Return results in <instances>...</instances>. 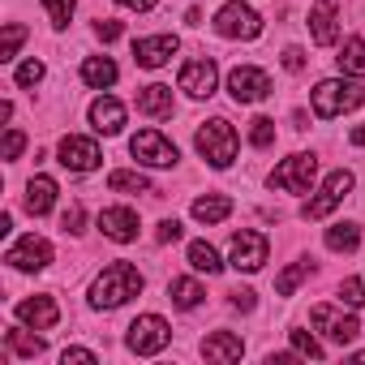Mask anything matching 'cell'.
Here are the masks:
<instances>
[{
	"instance_id": "277c9868",
	"label": "cell",
	"mask_w": 365,
	"mask_h": 365,
	"mask_svg": "<svg viewBox=\"0 0 365 365\" xmlns=\"http://www.w3.org/2000/svg\"><path fill=\"white\" fill-rule=\"evenodd\" d=\"M314 176H318V159L314 155H288L267 176V185L271 190H284V194H309L314 190Z\"/></svg>"
},
{
	"instance_id": "f35d334b",
	"label": "cell",
	"mask_w": 365,
	"mask_h": 365,
	"mask_svg": "<svg viewBox=\"0 0 365 365\" xmlns=\"http://www.w3.org/2000/svg\"><path fill=\"white\" fill-rule=\"evenodd\" d=\"M61 224H65V232H82V224H86V211H82V207L73 202V207H69V211L61 215Z\"/></svg>"
},
{
	"instance_id": "8d00e7d4",
	"label": "cell",
	"mask_w": 365,
	"mask_h": 365,
	"mask_svg": "<svg viewBox=\"0 0 365 365\" xmlns=\"http://www.w3.org/2000/svg\"><path fill=\"white\" fill-rule=\"evenodd\" d=\"M43 73H48V69H43V61H26V65H18V73H14V78H18V86H39V82H43Z\"/></svg>"
},
{
	"instance_id": "603a6c76",
	"label": "cell",
	"mask_w": 365,
	"mask_h": 365,
	"mask_svg": "<svg viewBox=\"0 0 365 365\" xmlns=\"http://www.w3.org/2000/svg\"><path fill=\"white\" fill-rule=\"evenodd\" d=\"M116 61H108V56H91V61H82V82L86 86H95V91H108V86H116Z\"/></svg>"
},
{
	"instance_id": "60d3db41",
	"label": "cell",
	"mask_w": 365,
	"mask_h": 365,
	"mask_svg": "<svg viewBox=\"0 0 365 365\" xmlns=\"http://www.w3.org/2000/svg\"><path fill=\"white\" fill-rule=\"evenodd\" d=\"M180 232H185V228H180V224H176V220H163V224H159V232H155V237H159V245H172V241H180Z\"/></svg>"
},
{
	"instance_id": "6da1fadb",
	"label": "cell",
	"mask_w": 365,
	"mask_h": 365,
	"mask_svg": "<svg viewBox=\"0 0 365 365\" xmlns=\"http://www.w3.org/2000/svg\"><path fill=\"white\" fill-rule=\"evenodd\" d=\"M142 271L133 267V262H112V267H103L99 275H95V284H91V305L95 309H120L125 301H133L138 292H142Z\"/></svg>"
},
{
	"instance_id": "d6a6232c",
	"label": "cell",
	"mask_w": 365,
	"mask_h": 365,
	"mask_svg": "<svg viewBox=\"0 0 365 365\" xmlns=\"http://www.w3.org/2000/svg\"><path fill=\"white\" fill-rule=\"evenodd\" d=\"M22 43H26V26H18V22H9V26H5V43H0V61H14Z\"/></svg>"
},
{
	"instance_id": "c3c4849f",
	"label": "cell",
	"mask_w": 365,
	"mask_h": 365,
	"mask_svg": "<svg viewBox=\"0 0 365 365\" xmlns=\"http://www.w3.org/2000/svg\"><path fill=\"white\" fill-rule=\"evenodd\" d=\"M356 361H365V352H356Z\"/></svg>"
},
{
	"instance_id": "2e32d148",
	"label": "cell",
	"mask_w": 365,
	"mask_h": 365,
	"mask_svg": "<svg viewBox=\"0 0 365 365\" xmlns=\"http://www.w3.org/2000/svg\"><path fill=\"white\" fill-rule=\"evenodd\" d=\"M99 232L116 245H129V241H138V215L129 207H108V211H99Z\"/></svg>"
},
{
	"instance_id": "836d02e7",
	"label": "cell",
	"mask_w": 365,
	"mask_h": 365,
	"mask_svg": "<svg viewBox=\"0 0 365 365\" xmlns=\"http://www.w3.org/2000/svg\"><path fill=\"white\" fill-rule=\"evenodd\" d=\"M73 5H78V0H43V9H48V18H52V26H56V31H65V26H69Z\"/></svg>"
},
{
	"instance_id": "bcb514c9",
	"label": "cell",
	"mask_w": 365,
	"mask_h": 365,
	"mask_svg": "<svg viewBox=\"0 0 365 365\" xmlns=\"http://www.w3.org/2000/svg\"><path fill=\"white\" fill-rule=\"evenodd\" d=\"M352 146H365V125H356V129H352Z\"/></svg>"
},
{
	"instance_id": "ac0fdd59",
	"label": "cell",
	"mask_w": 365,
	"mask_h": 365,
	"mask_svg": "<svg viewBox=\"0 0 365 365\" xmlns=\"http://www.w3.org/2000/svg\"><path fill=\"white\" fill-rule=\"evenodd\" d=\"M56 318H61V309H56L52 297H26V301H18V322H26L35 331L56 327Z\"/></svg>"
},
{
	"instance_id": "4dcf8cb0",
	"label": "cell",
	"mask_w": 365,
	"mask_h": 365,
	"mask_svg": "<svg viewBox=\"0 0 365 365\" xmlns=\"http://www.w3.org/2000/svg\"><path fill=\"white\" fill-rule=\"evenodd\" d=\"M5 344H9L18 356H39V352H43V335H31V331H9Z\"/></svg>"
},
{
	"instance_id": "8fae6325",
	"label": "cell",
	"mask_w": 365,
	"mask_h": 365,
	"mask_svg": "<svg viewBox=\"0 0 365 365\" xmlns=\"http://www.w3.org/2000/svg\"><path fill=\"white\" fill-rule=\"evenodd\" d=\"M267 254H271L267 237H262V232H250V228H245V232H237V237H232V254H228V267H237V271L254 275V271H262Z\"/></svg>"
},
{
	"instance_id": "44dd1931",
	"label": "cell",
	"mask_w": 365,
	"mask_h": 365,
	"mask_svg": "<svg viewBox=\"0 0 365 365\" xmlns=\"http://www.w3.org/2000/svg\"><path fill=\"white\" fill-rule=\"evenodd\" d=\"M309 35H314L318 48H331V43L339 39V18H335L331 5H318V9L309 14Z\"/></svg>"
},
{
	"instance_id": "1f68e13d",
	"label": "cell",
	"mask_w": 365,
	"mask_h": 365,
	"mask_svg": "<svg viewBox=\"0 0 365 365\" xmlns=\"http://www.w3.org/2000/svg\"><path fill=\"white\" fill-rule=\"evenodd\" d=\"M271 142H275V120H271V116H258V120H250V146L267 150Z\"/></svg>"
},
{
	"instance_id": "d4e9b609",
	"label": "cell",
	"mask_w": 365,
	"mask_h": 365,
	"mask_svg": "<svg viewBox=\"0 0 365 365\" xmlns=\"http://www.w3.org/2000/svg\"><path fill=\"white\" fill-rule=\"evenodd\" d=\"M108 190H112V194H155L150 180H146L138 168H116V172L108 176Z\"/></svg>"
},
{
	"instance_id": "d590c367",
	"label": "cell",
	"mask_w": 365,
	"mask_h": 365,
	"mask_svg": "<svg viewBox=\"0 0 365 365\" xmlns=\"http://www.w3.org/2000/svg\"><path fill=\"white\" fill-rule=\"evenodd\" d=\"M339 305H348V309L365 305V284H361V279H344V284H339Z\"/></svg>"
},
{
	"instance_id": "ab89813d",
	"label": "cell",
	"mask_w": 365,
	"mask_h": 365,
	"mask_svg": "<svg viewBox=\"0 0 365 365\" xmlns=\"http://www.w3.org/2000/svg\"><path fill=\"white\" fill-rule=\"evenodd\" d=\"M61 361H65V365H69V361H73V365H95L99 356H95L91 348H65V352H61Z\"/></svg>"
},
{
	"instance_id": "e0dca14e",
	"label": "cell",
	"mask_w": 365,
	"mask_h": 365,
	"mask_svg": "<svg viewBox=\"0 0 365 365\" xmlns=\"http://www.w3.org/2000/svg\"><path fill=\"white\" fill-rule=\"evenodd\" d=\"M91 125H95L103 138L120 133V129H125V103L112 99V95H99V99L91 103Z\"/></svg>"
},
{
	"instance_id": "f1b7e54d",
	"label": "cell",
	"mask_w": 365,
	"mask_h": 365,
	"mask_svg": "<svg viewBox=\"0 0 365 365\" xmlns=\"http://www.w3.org/2000/svg\"><path fill=\"white\" fill-rule=\"evenodd\" d=\"M356 245H361V228H356V224H331V228H327V250L352 254Z\"/></svg>"
},
{
	"instance_id": "f6af8a7d",
	"label": "cell",
	"mask_w": 365,
	"mask_h": 365,
	"mask_svg": "<svg viewBox=\"0 0 365 365\" xmlns=\"http://www.w3.org/2000/svg\"><path fill=\"white\" fill-rule=\"evenodd\" d=\"M116 5H125V9H133V14H150L155 0H116Z\"/></svg>"
},
{
	"instance_id": "7bdbcfd3",
	"label": "cell",
	"mask_w": 365,
	"mask_h": 365,
	"mask_svg": "<svg viewBox=\"0 0 365 365\" xmlns=\"http://www.w3.org/2000/svg\"><path fill=\"white\" fill-rule=\"evenodd\" d=\"M120 31H125V26H120V22H112V18H108V22H99V26H95V35H99V39H103V43H112V39H120Z\"/></svg>"
},
{
	"instance_id": "ffe728a7",
	"label": "cell",
	"mask_w": 365,
	"mask_h": 365,
	"mask_svg": "<svg viewBox=\"0 0 365 365\" xmlns=\"http://www.w3.org/2000/svg\"><path fill=\"white\" fill-rule=\"evenodd\" d=\"M56 207V180L52 176H31L26 180V211L31 215H48Z\"/></svg>"
},
{
	"instance_id": "4fadbf2b",
	"label": "cell",
	"mask_w": 365,
	"mask_h": 365,
	"mask_svg": "<svg viewBox=\"0 0 365 365\" xmlns=\"http://www.w3.org/2000/svg\"><path fill=\"white\" fill-rule=\"evenodd\" d=\"M5 262L14 267V271H43L48 262H52V245L43 241V237H22L18 245H9V254H5Z\"/></svg>"
},
{
	"instance_id": "3957f363",
	"label": "cell",
	"mask_w": 365,
	"mask_h": 365,
	"mask_svg": "<svg viewBox=\"0 0 365 365\" xmlns=\"http://www.w3.org/2000/svg\"><path fill=\"white\" fill-rule=\"evenodd\" d=\"M194 142H198V155H202L211 168H228V163L237 159V129H232L228 120H207Z\"/></svg>"
},
{
	"instance_id": "d6986e66",
	"label": "cell",
	"mask_w": 365,
	"mask_h": 365,
	"mask_svg": "<svg viewBox=\"0 0 365 365\" xmlns=\"http://www.w3.org/2000/svg\"><path fill=\"white\" fill-rule=\"evenodd\" d=\"M241 352H245V344H241V335H232V331H215V335H207L202 339V356L207 361H241Z\"/></svg>"
},
{
	"instance_id": "4316f807",
	"label": "cell",
	"mask_w": 365,
	"mask_h": 365,
	"mask_svg": "<svg viewBox=\"0 0 365 365\" xmlns=\"http://www.w3.org/2000/svg\"><path fill=\"white\" fill-rule=\"evenodd\" d=\"M202 297H207V292H202L198 279H172V284H168V301H172L176 309H198Z\"/></svg>"
},
{
	"instance_id": "8992f818",
	"label": "cell",
	"mask_w": 365,
	"mask_h": 365,
	"mask_svg": "<svg viewBox=\"0 0 365 365\" xmlns=\"http://www.w3.org/2000/svg\"><path fill=\"white\" fill-rule=\"evenodd\" d=\"M215 31L224 39H258L262 18L245 5V0H228V5H220V14H215Z\"/></svg>"
},
{
	"instance_id": "83f0119b",
	"label": "cell",
	"mask_w": 365,
	"mask_h": 365,
	"mask_svg": "<svg viewBox=\"0 0 365 365\" xmlns=\"http://www.w3.org/2000/svg\"><path fill=\"white\" fill-rule=\"evenodd\" d=\"M190 267L194 271H207V275H220L224 262H220V250L211 241H190Z\"/></svg>"
},
{
	"instance_id": "ee69618b",
	"label": "cell",
	"mask_w": 365,
	"mask_h": 365,
	"mask_svg": "<svg viewBox=\"0 0 365 365\" xmlns=\"http://www.w3.org/2000/svg\"><path fill=\"white\" fill-rule=\"evenodd\" d=\"M232 305H237V309H245V314H250V309H254V305H258V301H254V292H250V288H237V292H232Z\"/></svg>"
},
{
	"instance_id": "5bb4252c",
	"label": "cell",
	"mask_w": 365,
	"mask_h": 365,
	"mask_svg": "<svg viewBox=\"0 0 365 365\" xmlns=\"http://www.w3.org/2000/svg\"><path fill=\"white\" fill-rule=\"evenodd\" d=\"M314 327H318L331 344H339V348H344V344H352V339H356V331H361V327H356V318H352V314H339L335 305H318V309H314Z\"/></svg>"
},
{
	"instance_id": "9a60e30c",
	"label": "cell",
	"mask_w": 365,
	"mask_h": 365,
	"mask_svg": "<svg viewBox=\"0 0 365 365\" xmlns=\"http://www.w3.org/2000/svg\"><path fill=\"white\" fill-rule=\"evenodd\" d=\"M176 52H180V39H176V35H150V39H138V43H133V61H138L142 69H159V65H168Z\"/></svg>"
},
{
	"instance_id": "cb8c5ba5",
	"label": "cell",
	"mask_w": 365,
	"mask_h": 365,
	"mask_svg": "<svg viewBox=\"0 0 365 365\" xmlns=\"http://www.w3.org/2000/svg\"><path fill=\"white\" fill-rule=\"evenodd\" d=\"M228 215H232V198H224V194H207V198L194 202V220L198 224H224Z\"/></svg>"
},
{
	"instance_id": "e575fe53",
	"label": "cell",
	"mask_w": 365,
	"mask_h": 365,
	"mask_svg": "<svg viewBox=\"0 0 365 365\" xmlns=\"http://www.w3.org/2000/svg\"><path fill=\"white\" fill-rule=\"evenodd\" d=\"M288 339H292V352H297V356H309V361L322 356V344H318L314 335H305V331H288Z\"/></svg>"
},
{
	"instance_id": "484cf974",
	"label": "cell",
	"mask_w": 365,
	"mask_h": 365,
	"mask_svg": "<svg viewBox=\"0 0 365 365\" xmlns=\"http://www.w3.org/2000/svg\"><path fill=\"white\" fill-rule=\"evenodd\" d=\"M339 69L348 73V78H365V39L361 35H352V39H344V48H339Z\"/></svg>"
},
{
	"instance_id": "9c48e42d",
	"label": "cell",
	"mask_w": 365,
	"mask_h": 365,
	"mask_svg": "<svg viewBox=\"0 0 365 365\" xmlns=\"http://www.w3.org/2000/svg\"><path fill=\"white\" fill-rule=\"evenodd\" d=\"M56 159H61V168H69V172H95V168H99V159H103V150H99V142H95V138L65 133V138H61V146H56Z\"/></svg>"
},
{
	"instance_id": "30bf717a",
	"label": "cell",
	"mask_w": 365,
	"mask_h": 365,
	"mask_svg": "<svg viewBox=\"0 0 365 365\" xmlns=\"http://www.w3.org/2000/svg\"><path fill=\"white\" fill-rule=\"evenodd\" d=\"M228 95H232L237 103H258V99H267V95H271L267 69H258V65H237V69L228 73Z\"/></svg>"
},
{
	"instance_id": "74e56055",
	"label": "cell",
	"mask_w": 365,
	"mask_h": 365,
	"mask_svg": "<svg viewBox=\"0 0 365 365\" xmlns=\"http://www.w3.org/2000/svg\"><path fill=\"white\" fill-rule=\"evenodd\" d=\"M22 150H26V138H22V133H18V129H9V133H5V159H9V163H14V159H18V155H22Z\"/></svg>"
},
{
	"instance_id": "7a4b0ae2",
	"label": "cell",
	"mask_w": 365,
	"mask_h": 365,
	"mask_svg": "<svg viewBox=\"0 0 365 365\" xmlns=\"http://www.w3.org/2000/svg\"><path fill=\"white\" fill-rule=\"evenodd\" d=\"M309 99H314V116L331 120V116H344V112L361 108V103H365V91H361L356 82H348V78H327V82L314 86Z\"/></svg>"
},
{
	"instance_id": "ba28073f",
	"label": "cell",
	"mask_w": 365,
	"mask_h": 365,
	"mask_svg": "<svg viewBox=\"0 0 365 365\" xmlns=\"http://www.w3.org/2000/svg\"><path fill=\"white\" fill-rule=\"evenodd\" d=\"M348 190H352V172L348 168H339V172H331L327 180H322V190H318V198H309L305 202V220H327L344 198H348Z\"/></svg>"
},
{
	"instance_id": "7402d4cb",
	"label": "cell",
	"mask_w": 365,
	"mask_h": 365,
	"mask_svg": "<svg viewBox=\"0 0 365 365\" xmlns=\"http://www.w3.org/2000/svg\"><path fill=\"white\" fill-rule=\"evenodd\" d=\"M138 112L142 116H172V86H159V82L142 86L138 91Z\"/></svg>"
},
{
	"instance_id": "5b68a950",
	"label": "cell",
	"mask_w": 365,
	"mask_h": 365,
	"mask_svg": "<svg viewBox=\"0 0 365 365\" xmlns=\"http://www.w3.org/2000/svg\"><path fill=\"white\" fill-rule=\"evenodd\" d=\"M168 339H172V327H168L159 314H142V318H133V322H129V335H125L129 352H138V356H155V352H163Z\"/></svg>"
},
{
	"instance_id": "7c38bea8",
	"label": "cell",
	"mask_w": 365,
	"mask_h": 365,
	"mask_svg": "<svg viewBox=\"0 0 365 365\" xmlns=\"http://www.w3.org/2000/svg\"><path fill=\"white\" fill-rule=\"evenodd\" d=\"M215 82H220V69H215L211 56L180 65V91H185L190 99H211V95H215Z\"/></svg>"
},
{
	"instance_id": "52a82bcc",
	"label": "cell",
	"mask_w": 365,
	"mask_h": 365,
	"mask_svg": "<svg viewBox=\"0 0 365 365\" xmlns=\"http://www.w3.org/2000/svg\"><path fill=\"white\" fill-rule=\"evenodd\" d=\"M129 155L138 159V163H146V168H172L180 155H176V146L159 133V129H138L133 138H129Z\"/></svg>"
},
{
	"instance_id": "f546056e",
	"label": "cell",
	"mask_w": 365,
	"mask_h": 365,
	"mask_svg": "<svg viewBox=\"0 0 365 365\" xmlns=\"http://www.w3.org/2000/svg\"><path fill=\"white\" fill-rule=\"evenodd\" d=\"M309 271H314L309 262H292V267H284V271H279V279H275V292H279V297H292V292H297V284H301V279H309Z\"/></svg>"
},
{
	"instance_id": "7dc6e473",
	"label": "cell",
	"mask_w": 365,
	"mask_h": 365,
	"mask_svg": "<svg viewBox=\"0 0 365 365\" xmlns=\"http://www.w3.org/2000/svg\"><path fill=\"white\" fill-rule=\"evenodd\" d=\"M318 5H335V0H318Z\"/></svg>"
},
{
	"instance_id": "b9f144b4",
	"label": "cell",
	"mask_w": 365,
	"mask_h": 365,
	"mask_svg": "<svg viewBox=\"0 0 365 365\" xmlns=\"http://www.w3.org/2000/svg\"><path fill=\"white\" fill-rule=\"evenodd\" d=\"M284 69L288 73H301L305 69V52L301 48H284Z\"/></svg>"
}]
</instances>
